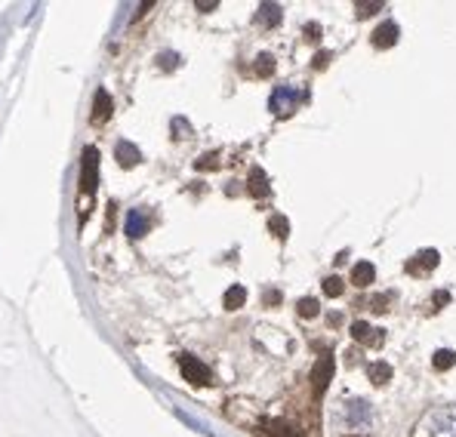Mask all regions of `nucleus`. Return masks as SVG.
<instances>
[{
	"mask_svg": "<svg viewBox=\"0 0 456 437\" xmlns=\"http://www.w3.org/2000/svg\"><path fill=\"white\" fill-rule=\"evenodd\" d=\"M420 437H456V407H441L429 413L420 425Z\"/></svg>",
	"mask_w": 456,
	"mask_h": 437,
	"instance_id": "1",
	"label": "nucleus"
},
{
	"mask_svg": "<svg viewBox=\"0 0 456 437\" xmlns=\"http://www.w3.org/2000/svg\"><path fill=\"white\" fill-rule=\"evenodd\" d=\"M99 188V151L93 145L84 148V157H80V191L93 194Z\"/></svg>",
	"mask_w": 456,
	"mask_h": 437,
	"instance_id": "2",
	"label": "nucleus"
},
{
	"mask_svg": "<svg viewBox=\"0 0 456 437\" xmlns=\"http://www.w3.org/2000/svg\"><path fill=\"white\" fill-rule=\"evenodd\" d=\"M306 99V93H299V90H293V86H277L275 93H271V99H269V108L277 114V117H287V114H293L296 111V105Z\"/></svg>",
	"mask_w": 456,
	"mask_h": 437,
	"instance_id": "3",
	"label": "nucleus"
},
{
	"mask_svg": "<svg viewBox=\"0 0 456 437\" xmlns=\"http://www.w3.org/2000/svg\"><path fill=\"white\" fill-rule=\"evenodd\" d=\"M179 366H182V376L192 385H201V388H204V385L213 382V373L207 370L198 357H192V354H179Z\"/></svg>",
	"mask_w": 456,
	"mask_h": 437,
	"instance_id": "4",
	"label": "nucleus"
},
{
	"mask_svg": "<svg viewBox=\"0 0 456 437\" xmlns=\"http://www.w3.org/2000/svg\"><path fill=\"white\" fill-rule=\"evenodd\" d=\"M438 262H441L438 250H420V252H416V256L407 262V274L426 277V274H432V271L438 268Z\"/></svg>",
	"mask_w": 456,
	"mask_h": 437,
	"instance_id": "5",
	"label": "nucleus"
},
{
	"mask_svg": "<svg viewBox=\"0 0 456 437\" xmlns=\"http://www.w3.org/2000/svg\"><path fill=\"white\" fill-rule=\"evenodd\" d=\"M333 379V354H321V360L315 364L312 370V388H315V397H321L327 391V385H330Z\"/></svg>",
	"mask_w": 456,
	"mask_h": 437,
	"instance_id": "6",
	"label": "nucleus"
},
{
	"mask_svg": "<svg viewBox=\"0 0 456 437\" xmlns=\"http://www.w3.org/2000/svg\"><path fill=\"white\" fill-rule=\"evenodd\" d=\"M352 339L361 342V345H370V348H379L385 342V333L370 324H364V320H358V324H352Z\"/></svg>",
	"mask_w": 456,
	"mask_h": 437,
	"instance_id": "7",
	"label": "nucleus"
},
{
	"mask_svg": "<svg viewBox=\"0 0 456 437\" xmlns=\"http://www.w3.org/2000/svg\"><path fill=\"white\" fill-rule=\"evenodd\" d=\"M259 434L262 437H302V432L290 422H281V419H265L259 422Z\"/></svg>",
	"mask_w": 456,
	"mask_h": 437,
	"instance_id": "8",
	"label": "nucleus"
},
{
	"mask_svg": "<svg viewBox=\"0 0 456 437\" xmlns=\"http://www.w3.org/2000/svg\"><path fill=\"white\" fill-rule=\"evenodd\" d=\"M398 34H401V28H398L395 22H383L376 31H373V47L376 49H389L398 43Z\"/></svg>",
	"mask_w": 456,
	"mask_h": 437,
	"instance_id": "9",
	"label": "nucleus"
},
{
	"mask_svg": "<svg viewBox=\"0 0 456 437\" xmlns=\"http://www.w3.org/2000/svg\"><path fill=\"white\" fill-rule=\"evenodd\" d=\"M109 117H111V96L109 90L99 86L96 96H93V123H105Z\"/></svg>",
	"mask_w": 456,
	"mask_h": 437,
	"instance_id": "10",
	"label": "nucleus"
},
{
	"mask_svg": "<svg viewBox=\"0 0 456 437\" xmlns=\"http://www.w3.org/2000/svg\"><path fill=\"white\" fill-rule=\"evenodd\" d=\"M114 157H117V163H120L124 169H133V167L139 163V157H142V154H139V148H136L133 142H117V148H114Z\"/></svg>",
	"mask_w": 456,
	"mask_h": 437,
	"instance_id": "11",
	"label": "nucleus"
},
{
	"mask_svg": "<svg viewBox=\"0 0 456 437\" xmlns=\"http://www.w3.org/2000/svg\"><path fill=\"white\" fill-rule=\"evenodd\" d=\"M247 191H250L253 198H269V194H271L269 176H265L262 169H253V173H250V182H247Z\"/></svg>",
	"mask_w": 456,
	"mask_h": 437,
	"instance_id": "12",
	"label": "nucleus"
},
{
	"mask_svg": "<svg viewBox=\"0 0 456 437\" xmlns=\"http://www.w3.org/2000/svg\"><path fill=\"white\" fill-rule=\"evenodd\" d=\"M373 281H376V268H373L370 262H358L352 268V283H354V287H370Z\"/></svg>",
	"mask_w": 456,
	"mask_h": 437,
	"instance_id": "13",
	"label": "nucleus"
},
{
	"mask_svg": "<svg viewBox=\"0 0 456 437\" xmlns=\"http://www.w3.org/2000/svg\"><path fill=\"white\" fill-rule=\"evenodd\" d=\"M124 231L130 234V237H142V234L148 231V219H145L139 210H130V213H126V228H124Z\"/></svg>",
	"mask_w": 456,
	"mask_h": 437,
	"instance_id": "14",
	"label": "nucleus"
},
{
	"mask_svg": "<svg viewBox=\"0 0 456 437\" xmlns=\"http://www.w3.org/2000/svg\"><path fill=\"white\" fill-rule=\"evenodd\" d=\"M256 22L265 25V28H275L277 22H281V6L277 3H262L256 12Z\"/></svg>",
	"mask_w": 456,
	"mask_h": 437,
	"instance_id": "15",
	"label": "nucleus"
},
{
	"mask_svg": "<svg viewBox=\"0 0 456 437\" xmlns=\"http://www.w3.org/2000/svg\"><path fill=\"white\" fill-rule=\"evenodd\" d=\"M247 302V290L240 287V283H234V287H228L225 290V296H223V305L228 308V311H238L240 305Z\"/></svg>",
	"mask_w": 456,
	"mask_h": 437,
	"instance_id": "16",
	"label": "nucleus"
},
{
	"mask_svg": "<svg viewBox=\"0 0 456 437\" xmlns=\"http://www.w3.org/2000/svg\"><path fill=\"white\" fill-rule=\"evenodd\" d=\"M367 376H370L373 385H385L391 379V366L385 364V360H376V364L367 366Z\"/></svg>",
	"mask_w": 456,
	"mask_h": 437,
	"instance_id": "17",
	"label": "nucleus"
},
{
	"mask_svg": "<svg viewBox=\"0 0 456 437\" xmlns=\"http://www.w3.org/2000/svg\"><path fill=\"white\" fill-rule=\"evenodd\" d=\"M453 364H456V351H451V348H441V351H435L432 366H435L438 373H447Z\"/></svg>",
	"mask_w": 456,
	"mask_h": 437,
	"instance_id": "18",
	"label": "nucleus"
},
{
	"mask_svg": "<svg viewBox=\"0 0 456 437\" xmlns=\"http://www.w3.org/2000/svg\"><path fill=\"white\" fill-rule=\"evenodd\" d=\"M348 419H352L354 425H358V422H367L370 419V407H367L364 401H352L348 403Z\"/></svg>",
	"mask_w": 456,
	"mask_h": 437,
	"instance_id": "19",
	"label": "nucleus"
},
{
	"mask_svg": "<svg viewBox=\"0 0 456 437\" xmlns=\"http://www.w3.org/2000/svg\"><path fill=\"white\" fill-rule=\"evenodd\" d=\"M296 314H299V318H306V320L318 318V314H321L318 299H299V305H296Z\"/></svg>",
	"mask_w": 456,
	"mask_h": 437,
	"instance_id": "20",
	"label": "nucleus"
},
{
	"mask_svg": "<svg viewBox=\"0 0 456 437\" xmlns=\"http://www.w3.org/2000/svg\"><path fill=\"white\" fill-rule=\"evenodd\" d=\"M269 231L275 234L277 240H287V234H290V222L284 219V216H271V219H269Z\"/></svg>",
	"mask_w": 456,
	"mask_h": 437,
	"instance_id": "21",
	"label": "nucleus"
},
{
	"mask_svg": "<svg viewBox=\"0 0 456 437\" xmlns=\"http://www.w3.org/2000/svg\"><path fill=\"white\" fill-rule=\"evenodd\" d=\"M256 74L259 78H271L275 74V56H269V53H262L256 59Z\"/></svg>",
	"mask_w": 456,
	"mask_h": 437,
	"instance_id": "22",
	"label": "nucleus"
},
{
	"mask_svg": "<svg viewBox=\"0 0 456 437\" xmlns=\"http://www.w3.org/2000/svg\"><path fill=\"white\" fill-rule=\"evenodd\" d=\"M342 290H345V283H342L337 274H333V277H327V281H324V293L330 296V299H337V296H342Z\"/></svg>",
	"mask_w": 456,
	"mask_h": 437,
	"instance_id": "23",
	"label": "nucleus"
},
{
	"mask_svg": "<svg viewBox=\"0 0 456 437\" xmlns=\"http://www.w3.org/2000/svg\"><path fill=\"white\" fill-rule=\"evenodd\" d=\"M354 10H358V19H367V16H373L376 10H383V3H354Z\"/></svg>",
	"mask_w": 456,
	"mask_h": 437,
	"instance_id": "24",
	"label": "nucleus"
},
{
	"mask_svg": "<svg viewBox=\"0 0 456 437\" xmlns=\"http://www.w3.org/2000/svg\"><path fill=\"white\" fill-rule=\"evenodd\" d=\"M312 65L318 68V71H321V68H327V65H330V53H324V49H321V53L315 56V62H312Z\"/></svg>",
	"mask_w": 456,
	"mask_h": 437,
	"instance_id": "25",
	"label": "nucleus"
},
{
	"mask_svg": "<svg viewBox=\"0 0 456 437\" xmlns=\"http://www.w3.org/2000/svg\"><path fill=\"white\" fill-rule=\"evenodd\" d=\"M306 37H308V40H321V25L308 22V25H306Z\"/></svg>",
	"mask_w": 456,
	"mask_h": 437,
	"instance_id": "26",
	"label": "nucleus"
},
{
	"mask_svg": "<svg viewBox=\"0 0 456 437\" xmlns=\"http://www.w3.org/2000/svg\"><path fill=\"white\" fill-rule=\"evenodd\" d=\"M161 68H176V65H179V56H176V53H163L161 56Z\"/></svg>",
	"mask_w": 456,
	"mask_h": 437,
	"instance_id": "27",
	"label": "nucleus"
},
{
	"mask_svg": "<svg viewBox=\"0 0 456 437\" xmlns=\"http://www.w3.org/2000/svg\"><path fill=\"white\" fill-rule=\"evenodd\" d=\"M370 308L373 311H385V308H389V296H376V299L370 302Z\"/></svg>",
	"mask_w": 456,
	"mask_h": 437,
	"instance_id": "28",
	"label": "nucleus"
},
{
	"mask_svg": "<svg viewBox=\"0 0 456 437\" xmlns=\"http://www.w3.org/2000/svg\"><path fill=\"white\" fill-rule=\"evenodd\" d=\"M216 154H204V161H198V169H213V167H216Z\"/></svg>",
	"mask_w": 456,
	"mask_h": 437,
	"instance_id": "29",
	"label": "nucleus"
},
{
	"mask_svg": "<svg viewBox=\"0 0 456 437\" xmlns=\"http://www.w3.org/2000/svg\"><path fill=\"white\" fill-rule=\"evenodd\" d=\"M447 302H451V293H435V311H438V308H444L447 305Z\"/></svg>",
	"mask_w": 456,
	"mask_h": 437,
	"instance_id": "30",
	"label": "nucleus"
},
{
	"mask_svg": "<svg viewBox=\"0 0 456 437\" xmlns=\"http://www.w3.org/2000/svg\"><path fill=\"white\" fill-rule=\"evenodd\" d=\"M277 302H281V293H277V290H269V293H265V305H277Z\"/></svg>",
	"mask_w": 456,
	"mask_h": 437,
	"instance_id": "31",
	"label": "nucleus"
},
{
	"mask_svg": "<svg viewBox=\"0 0 456 437\" xmlns=\"http://www.w3.org/2000/svg\"><path fill=\"white\" fill-rule=\"evenodd\" d=\"M327 324H330V327H339V324H342V314H337V311L327 314Z\"/></svg>",
	"mask_w": 456,
	"mask_h": 437,
	"instance_id": "32",
	"label": "nucleus"
},
{
	"mask_svg": "<svg viewBox=\"0 0 456 437\" xmlns=\"http://www.w3.org/2000/svg\"><path fill=\"white\" fill-rule=\"evenodd\" d=\"M198 10H201V12H210V10H216V0H210V3H204V0H201V3H198Z\"/></svg>",
	"mask_w": 456,
	"mask_h": 437,
	"instance_id": "33",
	"label": "nucleus"
},
{
	"mask_svg": "<svg viewBox=\"0 0 456 437\" xmlns=\"http://www.w3.org/2000/svg\"><path fill=\"white\" fill-rule=\"evenodd\" d=\"M348 437H358V434H348Z\"/></svg>",
	"mask_w": 456,
	"mask_h": 437,
	"instance_id": "34",
	"label": "nucleus"
}]
</instances>
